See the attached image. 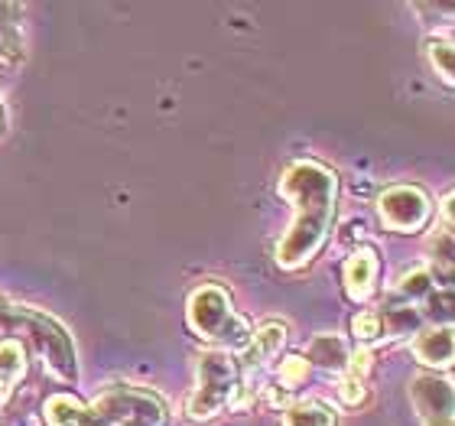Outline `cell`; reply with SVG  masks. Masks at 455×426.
Here are the masks:
<instances>
[{"mask_svg":"<svg viewBox=\"0 0 455 426\" xmlns=\"http://www.w3.org/2000/svg\"><path fill=\"white\" fill-rule=\"evenodd\" d=\"M335 189L339 180L319 163H293L280 182V196L293 202V225L276 245V264L293 270L313 261L325 245L335 218Z\"/></svg>","mask_w":455,"mask_h":426,"instance_id":"1","label":"cell"},{"mask_svg":"<svg viewBox=\"0 0 455 426\" xmlns=\"http://www.w3.org/2000/svg\"><path fill=\"white\" fill-rule=\"evenodd\" d=\"M189 326L199 339L219 345V351H244L251 345V322L231 306V296L219 284H205L189 296Z\"/></svg>","mask_w":455,"mask_h":426,"instance_id":"2","label":"cell"},{"mask_svg":"<svg viewBox=\"0 0 455 426\" xmlns=\"http://www.w3.org/2000/svg\"><path fill=\"white\" fill-rule=\"evenodd\" d=\"M241 394V368L228 351H205L196 368V388H192L186 410L192 420L219 417L228 404H235Z\"/></svg>","mask_w":455,"mask_h":426,"instance_id":"3","label":"cell"},{"mask_svg":"<svg viewBox=\"0 0 455 426\" xmlns=\"http://www.w3.org/2000/svg\"><path fill=\"white\" fill-rule=\"evenodd\" d=\"M10 322L23 332V339L36 349L43 365L56 381H76V345L68 339V332L59 326L52 316L39 313L33 306H13Z\"/></svg>","mask_w":455,"mask_h":426,"instance_id":"4","label":"cell"},{"mask_svg":"<svg viewBox=\"0 0 455 426\" xmlns=\"http://www.w3.org/2000/svg\"><path fill=\"white\" fill-rule=\"evenodd\" d=\"M85 426H166V404L153 390L117 384L85 410Z\"/></svg>","mask_w":455,"mask_h":426,"instance_id":"5","label":"cell"},{"mask_svg":"<svg viewBox=\"0 0 455 426\" xmlns=\"http://www.w3.org/2000/svg\"><path fill=\"white\" fill-rule=\"evenodd\" d=\"M378 215L390 231H419L433 215V202L417 186H390L378 199Z\"/></svg>","mask_w":455,"mask_h":426,"instance_id":"6","label":"cell"},{"mask_svg":"<svg viewBox=\"0 0 455 426\" xmlns=\"http://www.w3.org/2000/svg\"><path fill=\"white\" fill-rule=\"evenodd\" d=\"M413 404L423 426H452V390L446 381L417 378L413 381Z\"/></svg>","mask_w":455,"mask_h":426,"instance_id":"7","label":"cell"},{"mask_svg":"<svg viewBox=\"0 0 455 426\" xmlns=\"http://www.w3.org/2000/svg\"><path fill=\"white\" fill-rule=\"evenodd\" d=\"M378 254L371 247H358L345 264V290L355 303H364L374 293V280H378Z\"/></svg>","mask_w":455,"mask_h":426,"instance_id":"8","label":"cell"},{"mask_svg":"<svg viewBox=\"0 0 455 426\" xmlns=\"http://www.w3.org/2000/svg\"><path fill=\"white\" fill-rule=\"evenodd\" d=\"M286 345V326L283 322H267L251 335V345L244 349V368L260 371L267 361H274L280 349Z\"/></svg>","mask_w":455,"mask_h":426,"instance_id":"9","label":"cell"},{"mask_svg":"<svg viewBox=\"0 0 455 426\" xmlns=\"http://www.w3.org/2000/svg\"><path fill=\"white\" fill-rule=\"evenodd\" d=\"M23 374H27V345L17 339H0V407L13 398Z\"/></svg>","mask_w":455,"mask_h":426,"instance_id":"10","label":"cell"},{"mask_svg":"<svg viewBox=\"0 0 455 426\" xmlns=\"http://www.w3.org/2000/svg\"><path fill=\"white\" fill-rule=\"evenodd\" d=\"M413 355H417L427 368H449V365H452V329H449V326H439V329L417 332Z\"/></svg>","mask_w":455,"mask_h":426,"instance_id":"11","label":"cell"},{"mask_svg":"<svg viewBox=\"0 0 455 426\" xmlns=\"http://www.w3.org/2000/svg\"><path fill=\"white\" fill-rule=\"evenodd\" d=\"M303 358L323 371H345V365H348V345L339 335H315Z\"/></svg>","mask_w":455,"mask_h":426,"instance_id":"12","label":"cell"},{"mask_svg":"<svg viewBox=\"0 0 455 426\" xmlns=\"http://www.w3.org/2000/svg\"><path fill=\"white\" fill-rule=\"evenodd\" d=\"M283 426H335V414L319 400H296L283 410Z\"/></svg>","mask_w":455,"mask_h":426,"instance_id":"13","label":"cell"},{"mask_svg":"<svg viewBox=\"0 0 455 426\" xmlns=\"http://www.w3.org/2000/svg\"><path fill=\"white\" fill-rule=\"evenodd\" d=\"M46 426H85V407L68 394H52L43 407Z\"/></svg>","mask_w":455,"mask_h":426,"instance_id":"14","label":"cell"},{"mask_svg":"<svg viewBox=\"0 0 455 426\" xmlns=\"http://www.w3.org/2000/svg\"><path fill=\"white\" fill-rule=\"evenodd\" d=\"M10 13H17V7H7L0 4V62H10V59L20 56V36H17V23L13 20H4Z\"/></svg>","mask_w":455,"mask_h":426,"instance_id":"15","label":"cell"},{"mask_svg":"<svg viewBox=\"0 0 455 426\" xmlns=\"http://www.w3.org/2000/svg\"><path fill=\"white\" fill-rule=\"evenodd\" d=\"M306 374H309V361H306L303 355H290V358H283L280 361V368H276V378H280L283 390L299 388V384L306 381Z\"/></svg>","mask_w":455,"mask_h":426,"instance_id":"16","label":"cell"},{"mask_svg":"<svg viewBox=\"0 0 455 426\" xmlns=\"http://www.w3.org/2000/svg\"><path fill=\"white\" fill-rule=\"evenodd\" d=\"M429 59H433V68L439 72V78L452 85V43L449 39H433L429 43Z\"/></svg>","mask_w":455,"mask_h":426,"instance_id":"17","label":"cell"},{"mask_svg":"<svg viewBox=\"0 0 455 426\" xmlns=\"http://www.w3.org/2000/svg\"><path fill=\"white\" fill-rule=\"evenodd\" d=\"M429 293H433V277H429V270H413V274L403 277V284H400V296H403L407 303Z\"/></svg>","mask_w":455,"mask_h":426,"instance_id":"18","label":"cell"},{"mask_svg":"<svg viewBox=\"0 0 455 426\" xmlns=\"http://www.w3.org/2000/svg\"><path fill=\"white\" fill-rule=\"evenodd\" d=\"M351 332H355V339L358 342H378L384 332H380V316L374 313V309H368V313H358L355 319H351Z\"/></svg>","mask_w":455,"mask_h":426,"instance_id":"19","label":"cell"},{"mask_svg":"<svg viewBox=\"0 0 455 426\" xmlns=\"http://www.w3.org/2000/svg\"><path fill=\"white\" fill-rule=\"evenodd\" d=\"M364 394H368V390H364V381H358V378H345L339 384V398L345 407H358L361 400H364Z\"/></svg>","mask_w":455,"mask_h":426,"instance_id":"20","label":"cell"},{"mask_svg":"<svg viewBox=\"0 0 455 426\" xmlns=\"http://www.w3.org/2000/svg\"><path fill=\"white\" fill-rule=\"evenodd\" d=\"M348 378H358V381H364V374L371 371V351L368 349H358L355 355H348Z\"/></svg>","mask_w":455,"mask_h":426,"instance_id":"21","label":"cell"},{"mask_svg":"<svg viewBox=\"0 0 455 426\" xmlns=\"http://www.w3.org/2000/svg\"><path fill=\"white\" fill-rule=\"evenodd\" d=\"M10 316H13V306H7L4 300H0V335L7 332V326H10Z\"/></svg>","mask_w":455,"mask_h":426,"instance_id":"22","label":"cell"}]
</instances>
